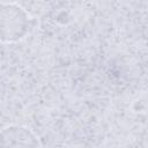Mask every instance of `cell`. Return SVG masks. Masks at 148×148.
<instances>
[{
  "label": "cell",
  "mask_w": 148,
  "mask_h": 148,
  "mask_svg": "<svg viewBox=\"0 0 148 148\" xmlns=\"http://www.w3.org/2000/svg\"><path fill=\"white\" fill-rule=\"evenodd\" d=\"M32 18L20 5L3 2L1 5V39L14 43L23 39L31 29Z\"/></svg>",
  "instance_id": "obj_1"
},
{
  "label": "cell",
  "mask_w": 148,
  "mask_h": 148,
  "mask_svg": "<svg viewBox=\"0 0 148 148\" xmlns=\"http://www.w3.org/2000/svg\"><path fill=\"white\" fill-rule=\"evenodd\" d=\"M2 147H40L38 136L28 127L8 125L1 131Z\"/></svg>",
  "instance_id": "obj_2"
}]
</instances>
